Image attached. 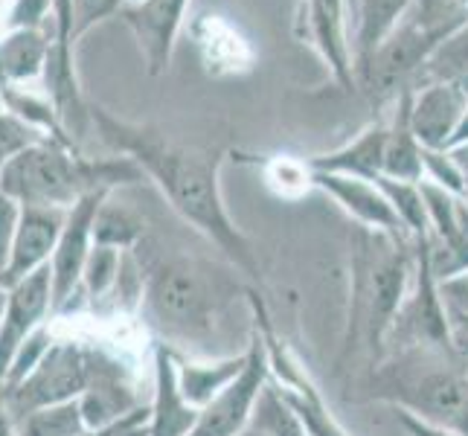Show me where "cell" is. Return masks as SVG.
I'll list each match as a JSON object with an SVG mask.
<instances>
[{
    "instance_id": "cell-1",
    "label": "cell",
    "mask_w": 468,
    "mask_h": 436,
    "mask_svg": "<svg viewBox=\"0 0 468 436\" xmlns=\"http://www.w3.org/2000/svg\"><path fill=\"white\" fill-rule=\"evenodd\" d=\"M90 125L111 152L132 157L143 175L160 189L166 204L224 253L236 271L260 282V260L248 236L236 228L221 196V169L228 149L207 152L175 143L149 122H128L108 108L90 102Z\"/></svg>"
},
{
    "instance_id": "cell-2",
    "label": "cell",
    "mask_w": 468,
    "mask_h": 436,
    "mask_svg": "<svg viewBox=\"0 0 468 436\" xmlns=\"http://www.w3.org/2000/svg\"><path fill=\"white\" fill-rule=\"evenodd\" d=\"M146 265V291L140 314L157 335V344L175 355L189 352L196 358H218L213 344L228 329L230 305L241 285L230 273L192 256H157L146 245L134 248Z\"/></svg>"
},
{
    "instance_id": "cell-3",
    "label": "cell",
    "mask_w": 468,
    "mask_h": 436,
    "mask_svg": "<svg viewBox=\"0 0 468 436\" xmlns=\"http://www.w3.org/2000/svg\"><path fill=\"white\" fill-rule=\"evenodd\" d=\"M143 169L132 157H85L76 145L44 140L21 152L0 172V189L21 207L70 209L96 192H114L143 181Z\"/></svg>"
},
{
    "instance_id": "cell-4",
    "label": "cell",
    "mask_w": 468,
    "mask_h": 436,
    "mask_svg": "<svg viewBox=\"0 0 468 436\" xmlns=\"http://www.w3.org/2000/svg\"><path fill=\"white\" fill-rule=\"evenodd\" d=\"M376 396L431 428L468 436V367L457 349H399L376 373Z\"/></svg>"
},
{
    "instance_id": "cell-5",
    "label": "cell",
    "mask_w": 468,
    "mask_h": 436,
    "mask_svg": "<svg viewBox=\"0 0 468 436\" xmlns=\"http://www.w3.org/2000/svg\"><path fill=\"white\" fill-rule=\"evenodd\" d=\"M90 384V344L76 337H56L44 361L18 384L4 387L15 422L32 410L76 401Z\"/></svg>"
},
{
    "instance_id": "cell-6",
    "label": "cell",
    "mask_w": 468,
    "mask_h": 436,
    "mask_svg": "<svg viewBox=\"0 0 468 436\" xmlns=\"http://www.w3.org/2000/svg\"><path fill=\"white\" fill-rule=\"evenodd\" d=\"M352 12L346 0H300L297 38L326 61L332 79L344 90H358L352 53ZM355 29V27H352Z\"/></svg>"
},
{
    "instance_id": "cell-7",
    "label": "cell",
    "mask_w": 468,
    "mask_h": 436,
    "mask_svg": "<svg viewBox=\"0 0 468 436\" xmlns=\"http://www.w3.org/2000/svg\"><path fill=\"white\" fill-rule=\"evenodd\" d=\"M108 196L111 192H96V196H88L68 209V218H64L56 253L50 260L56 312H64L79 297V288H82V277H85V265L90 260L93 245H96L93 241L96 213H100V207Z\"/></svg>"
},
{
    "instance_id": "cell-8",
    "label": "cell",
    "mask_w": 468,
    "mask_h": 436,
    "mask_svg": "<svg viewBox=\"0 0 468 436\" xmlns=\"http://www.w3.org/2000/svg\"><path fill=\"white\" fill-rule=\"evenodd\" d=\"M4 288H6V309H4V320H0V387L9 378L12 361L18 355L21 344L38 326L50 323V314H56L50 265Z\"/></svg>"
},
{
    "instance_id": "cell-9",
    "label": "cell",
    "mask_w": 468,
    "mask_h": 436,
    "mask_svg": "<svg viewBox=\"0 0 468 436\" xmlns=\"http://www.w3.org/2000/svg\"><path fill=\"white\" fill-rule=\"evenodd\" d=\"M271 378L268 352L260 332L253 326V344H250V361L228 390L218 399L209 401L207 408L198 410V419L186 436H239L250 425V410L256 405V396Z\"/></svg>"
},
{
    "instance_id": "cell-10",
    "label": "cell",
    "mask_w": 468,
    "mask_h": 436,
    "mask_svg": "<svg viewBox=\"0 0 468 436\" xmlns=\"http://www.w3.org/2000/svg\"><path fill=\"white\" fill-rule=\"evenodd\" d=\"M79 408L88 431H105L143 408V399L132 381L128 367L100 346H90V384L79 396Z\"/></svg>"
},
{
    "instance_id": "cell-11",
    "label": "cell",
    "mask_w": 468,
    "mask_h": 436,
    "mask_svg": "<svg viewBox=\"0 0 468 436\" xmlns=\"http://www.w3.org/2000/svg\"><path fill=\"white\" fill-rule=\"evenodd\" d=\"M189 4L192 0H140L120 9L117 18L134 32L149 76H164L169 70Z\"/></svg>"
},
{
    "instance_id": "cell-12",
    "label": "cell",
    "mask_w": 468,
    "mask_h": 436,
    "mask_svg": "<svg viewBox=\"0 0 468 436\" xmlns=\"http://www.w3.org/2000/svg\"><path fill=\"white\" fill-rule=\"evenodd\" d=\"M309 164V160H305ZM312 169V166H309ZM312 189H323L332 201L341 204L344 213H349L364 228L376 230L387 239L408 241L410 230L405 221L399 218L393 204L387 201L381 186L369 177H355V175H337V172H314L312 169Z\"/></svg>"
},
{
    "instance_id": "cell-13",
    "label": "cell",
    "mask_w": 468,
    "mask_h": 436,
    "mask_svg": "<svg viewBox=\"0 0 468 436\" xmlns=\"http://www.w3.org/2000/svg\"><path fill=\"white\" fill-rule=\"evenodd\" d=\"M468 105V79H442L410 88V128L422 149L445 152Z\"/></svg>"
},
{
    "instance_id": "cell-14",
    "label": "cell",
    "mask_w": 468,
    "mask_h": 436,
    "mask_svg": "<svg viewBox=\"0 0 468 436\" xmlns=\"http://www.w3.org/2000/svg\"><path fill=\"white\" fill-rule=\"evenodd\" d=\"M68 218V209L56 207H21L18 228L12 236V250H9V265L0 285H12L29 273L50 265L58 236Z\"/></svg>"
},
{
    "instance_id": "cell-15",
    "label": "cell",
    "mask_w": 468,
    "mask_h": 436,
    "mask_svg": "<svg viewBox=\"0 0 468 436\" xmlns=\"http://www.w3.org/2000/svg\"><path fill=\"white\" fill-rule=\"evenodd\" d=\"M154 378L149 401V436H186L198 419V408H192L177 384V355L157 344L154 346Z\"/></svg>"
},
{
    "instance_id": "cell-16",
    "label": "cell",
    "mask_w": 468,
    "mask_h": 436,
    "mask_svg": "<svg viewBox=\"0 0 468 436\" xmlns=\"http://www.w3.org/2000/svg\"><path fill=\"white\" fill-rule=\"evenodd\" d=\"M248 361L250 346L233 355H218V358H181L177 355V384L189 405L201 410L245 373Z\"/></svg>"
},
{
    "instance_id": "cell-17",
    "label": "cell",
    "mask_w": 468,
    "mask_h": 436,
    "mask_svg": "<svg viewBox=\"0 0 468 436\" xmlns=\"http://www.w3.org/2000/svg\"><path fill=\"white\" fill-rule=\"evenodd\" d=\"M192 36H196L204 70L209 76H233L253 68L250 44L221 15H204L201 21L192 24Z\"/></svg>"
},
{
    "instance_id": "cell-18",
    "label": "cell",
    "mask_w": 468,
    "mask_h": 436,
    "mask_svg": "<svg viewBox=\"0 0 468 436\" xmlns=\"http://www.w3.org/2000/svg\"><path fill=\"white\" fill-rule=\"evenodd\" d=\"M381 175L393 177V181H408V184H422L425 181L422 145H419L413 128H410V90L399 93L393 120L387 122Z\"/></svg>"
},
{
    "instance_id": "cell-19",
    "label": "cell",
    "mask_w": 468,
    "mask_h": 436,
    "mask_svg": "<svg viewBox=\"0 0 468 436\" xmlns=\"http://www.w3.org/2000/svg\"><path fill=\"white\" fill-rule=\"evenodd\" d=\"M384 143H387V122L378 120L367 125L361 134H355L341 149L317 154L309 160L314 172H337V175H355V177H378L381 160H384Z\"/></svg>"
},
{
    "instance_id": "cell-20",
    "label": "cell",
    "mask_w": 468,
    "mask_h": 436,
    "mask_svg": "<svg viewBox=\"0 0 468 436\" xmlns=\"http://www.w3.org/2000/svg\"><path fill=\"white\" fill-rule=\"evenodd\" d=\"M413 0H358V15H355L352 32V53L355 70L373 58L378 47L393 36V29L408 18Z\"/></svg>"
},
{
    "instance_id": "cell-21",
    "label": "cell",
    "mask_w": 468,
    "mask_h": 436,
    "mask_svg": "<svg viewBox=\"0 0 468 436\" xmlns=\"http://www.w3.org/2000/svg\"><path fill=\"white\" fill-rule=\"evenodd\" d=\"M50 38L41 29H9L0 38V88H24L41 79Z\"/></svg>"
},
{
    "instance_id": "cell-22",
    "label": "cell",
    "mask_w": 468,
    "mask_h": 436,
    "mask_svg": "<svg viewBox=\"0 0 468 436\" xmlns=\"http://www.w3.org/2000/svg\"><path fill=\"white\" fill-rule=\"evenodd\" d=\"M93 241L117 250H134L137 245L146 241V221L132 207L114 204L108 196L100 207V213H96Z\"/></svg>"
},
{
    "instance_id": "cell-23",
    "label": "cell",
    "mask_w": 468,
    "mask_h": 436,
    "mask_svg": "<svg viewBox=\"0 0 468 436\" xmlns=\"http://www.w3.org/2000/svg\"><path fill=\"white\" fill-rule=\"evenodd\" d=\"M250 428L265 436H305L297 410L273 378H268L260 396H256V405L250 410Z\"/></svg>"
},
{
    "instance_id": "cell-24",
    "label": "cell",
    "mask_w": 468,
    "mask_h": 436,
    "mask_svg": "<svg viewBox=\"0 0 468 436\" xmlns=\"http://www.w3.org/2000/svg\"><path fill=\"white\" fill-rule=\"evenodd\" d=\"M15 431H18V436H82L88 433V422L76 399L27 413L15 422Z\"/></svg>"
},
{
    "instance_id": "cell-25",
    "label": "cell",
    "mask_w": 468,
    "mask_h": 436,
    "mask_svg": "<svg viewBox=\"0 0 468 436\" xmlns=\"http://www.w3.org/2000/svg\"><path fill=\"white\" fill-rule=\"evenodd\" d=\"M122 253L125 250L93 245L90 260L85 265V277H82V288H79V297H88L93 303L108 300L111 291H114V285H117V277H120Z\"/></svg>"
},
{
    "instance_id": "cell-26",
    "label": "cell",
    "mask_w": 468,
    "mask_h": 436,
    "mask_svg": "<svg viewBox=\"0 0 468 436\" xmlns=\"http://www.w3.org/2000/svg\"><path fill=\"white\" fill-rule=\"evenodd\" d=\"M44 140H53V137H47L41 128L29 125L27 120H21L18 114H12V111L0 105V172H4L21 152L32 149V145H38Z\"/></svg>"
},
{
    "instance_id": "cell-27",
    "label": "cell",
    "mask_w": 468,
    "mask_h": 436,
    "mask_svg": "<svg viewBox=\"0 0 468 436\" xmlns=\"http://www.w3.org/2000/svg\"><path fill=\"white\" fill-rule=\"evenodd\" d=\"M268 184L285 198H297L305 189H312V169L305 160L294 157H273L265 164Z\"/></svg>"
},
{
    "instance_id": "cell-28",
    "label": "cell",
    "mask_w": 468,
    "mask_h": 436,
    "mask_svg": "<svg viewBox=\"0 0 468 436\" xmlns=\"http://www.w3.org/2000/svg\"><path fill=\"white\" fill-rule=\"evenodd\" d=\"M56 344V335L50 329V323H44V326H38L36 332H32L27 341L21 344L18 355H15V361H12V369H9V378L4 387H12V384H18L21 378H27L32 369H36L41 361H44V355L50 352V346Z\"/></svg>"
},
{
    "instance_id": "cell-29",
    "label": "cell",
    "mask_w": 468,
    "mask_h": 436,
    "mask_svg": "<svg viewBox=\"0 0 468 436\" xmlns=\"http://www.w3.org/2000/svg\"><path fill=\"white\" fill-rule=\"evenodd\" d=\"M122 0H73V41H79L96 24L117 18Z\"/></svg>"
},
{
    "instance_id": "cell-30",
    "label": "cell",
    "mask_w": 468,
    "mask_h": 436,
    "mask_svg": "<svg viewBox=\"0 0 468 436\" xmlns=\"http://www.w3.org/2000/svg\"><path fill=\"white\" fill-rule=\"evenodd\" d=\"M50 12L53 0H15L6 18V29H41Z\"/></svg>"
},
{
    "instance_id": "cell-31",
    "label": "cell",
    "mask_w": 468,
    "mask_h": 436,
    "mask_svg": "<svg viewBox=\"0 0 468 436\" xmlns=\"http://www.w3.org/2000/svg\"><path fill=\"white\" fill-rule=\"evenodd\" d=\"M18 218H21V204L0 189V280H4L6 265H9L12 236H15V228H18Z\"/></svg>"
},
{
    "instance_id": "cell-32",
    "label": "cell",
    "mask_w": 468,
    "mask_h": 436,
    "mask_svg": "<svg viewBox=\"0 0 468 436\" xmlns=\"http://www.w3.org/2000/svg\"><path fill=\"white\" fill-rule=\"evenodd\" d=\"M399 422L410 436H457V433H448V431H440V428H431L425 422H419V419H413L408 413H399Z\"/></svg>"
},
{
    "instance_id": "cell-33",
    "label": "cell",
    "mask_w": 468,
    "mask_h": 436,
    "mask_svg": "<svg viewBox=\"0 0 468 436\" xmlns=\"http://www.w3.org/2000/svg\"><path fill=\"white\" fill-rule=\"evenodd\" d=\"M0 436H18L15 431V416L9 410V401H6V390L0 387Z\"/></svg>"
},
{
    "instance_id": "cell-34",
    "label": "cell",
    "mask_w": 468,
    "mask_h": 436,
    "mask_svg": "<svg viewBox=\"0 0 468 436\" xmlns=\"http://www.w3.org/2000/svg\"><path fill=\"white\" fill-rule=\"evenodd\" d=\"M460 145H468V105H465V114H463V120H460V125H457V132H454V137H451V143H448V149H445V152L460 149Z\"/></svg>"
},
{
    "instance_id": "cell-35",
    "label": "cell",
    "mask_w": 468,
    "mask_h": 436,
    "mask_svg": "<svg viewBox=\"0 0 468 436\" xmlns=\"http://www.w3.org/2000/svg\"><path fill=\"white\" fill-rule=\"evenodd\" d=\"M128 419V416H125ZM122 419V422H125ZM122 422H117L114 428H105V431H88V433H82V436H122Z\"/></svg>"
},
{
    "instance_id": "cell-36",
    "label": "cell",
    "mask_w": 468,
    "mask_h": 436,
    "mask_svg": "<svg viewBox=\"0 0 468 436\" xmlns=\"http://www.w3.org/2000/svg\"><path fill=\"white\" fill-rule=\"evenodd\" d=\"M4 309H6V288L0 285V320H4Z\"/></svg>"
},
{
    "instance_id": "cell-37",
    "label": "cell",
    "mask_w": 468,
    "mask_h": 436,
    "mask_svg": "<svg viewBox=\"0 0 468 436\" xmlns=\"http://www.w3.org/2000/svg\"><path fill=\"white\" fill-rule=\"evenodd\" d=\"M349 4V12H352V27H355V15H358V0H346ZM355 32V29H352Z\"/></svg>"
},
{
    "instance_id": "cell-38",
    "label": "cell",
    "mask_w": 468,
    "mask_h": 436,
    "mask_svg": "<svg viewBox=\"0 0 468 436\" xmlns=\"http://www.w3.org/2000/svg\"><path fill=\"white\" fill-rule=\"evenodd\" d=\"M239 436H265V433H260V431H253V428L248 425V428H245V431H241Z\"/></svg>"
},
{
    "instance_id": "cell-39",
    "label": "cell",
    "mask_w": 468,
    "mask_h": 436,
    "mask_svg": "<svg viewBox=\"0 0 468 436\" xmlns=\"http://www.w3.org/2000/svg\"><path fill=\"white\" fill-rule=\"evenodd\" d=\"M125 4H140V0H122V6H125Z\"/></svg>"
}]
</instances>
